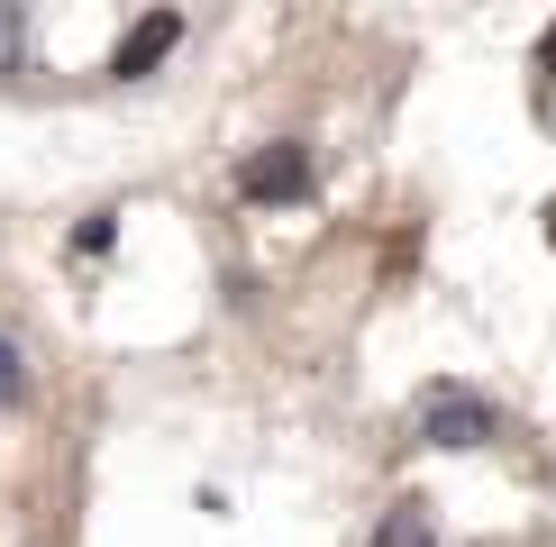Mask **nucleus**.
Segmentation results:
<instances>
[{
  "instance_id": "nucleus-1",
  "label": "nucleus",
  "mask_w": 556,
  "mask_h": 547,
  "mask_svg": "<svg viewBox=\"0 0 556 547\" xmlns=\"http://www.w3.org/2000/svg\"><path fill=\"white\" fill-rule=\"evenodd\" d=\"M238 192L247 201H265V211H283V201L311 192V147H292V137H274V147H256L238 165Z\"/></svg>"
},
{
  "instance_id": "nucleus-2",
  "label": "nucleus",
  "mask_w": 556,
  "mask_h": 547,
  "mask_svg": "<svg viewBox=\"0 0 556 547\" xmlns=\"http://www.w3.org/2000/svg\"><path fill=\"white\" fill-rule=\"evenodd\" d=\"M420 438H429V447H483V438H493V402L438 383V393L420 402Z\"/></svg>"
},
{
  "instance_id": "nucleus-3",
  "label": "nucleus",
  "mask_w": 556,
  "mask_h": 547,
  "mask_svg": "<svg viewBox=\"0 0 556 547\" xmlns=\"http://www.w3.org/2000/svg\"><path fill=\"white\" fill-rule=\"evenodd\" d=\"M174 46H182V10H147V18L119 37V55H110V82H147Z\"/></svg>"
},
{
  "instance_id": "nucleus-4",
  "label": "nucleus",
  "mask_w": 556,
  "mask_h": 547,
  "mask_svg": "<svg viewBox=\"0 0 556 547\" xmlns=\"http://www.w3.org/2000/svg\"><path fill=\"white\" fill-rule=\"evenodd\" d=\"M375 547H438L429 501H392V511H383V530H375Z\"/></svg>"
},
{
  "instance_id": "nucleus-5",
  "label": "nucleus",
  "mask_w": 556,
  "mask_h": 547,
  "mask_svg": "<svg viewBox=\"0 0 556 547\" xmlns=\"http://www.w3.org/2000/svg\"><path fill=\"white\" fill-rule=\"evenodd\" d=\"M18 393H28V356H18V347H10V338H0V410H10Z\"/></svg>"
},
{
  "instance_id": "nucleus-6",
  "label": "nucleus",
  "mask_w": 556,
  "mask_h": 547,
  "mask_svg": "<svg viewBox=\"0 0 556 547\" xmlns=\"http://www.w3.org/2000/svg\"><path fill=\"white\" fill-rule=\"evenodd\" d=\"M539 74H556V28H547V37H539Z\"/></svg>"
}]
</instances>
